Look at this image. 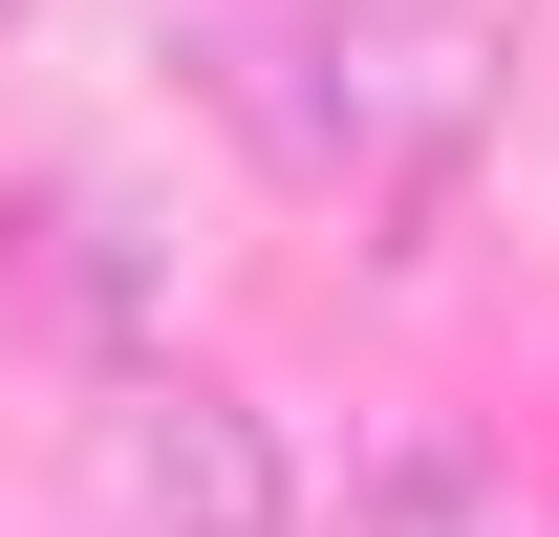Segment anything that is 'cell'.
<instances>
[{
  "mask_svg": "<svg viewBox=\"0 0 559 537\" xmlns=\"http://www.w3.org/2000/svg\"><path fill=\"white\" fill-rule=\"evenodd\" d=\"M151 301H173V237H151V194L130 172H22V194H0V323L22 344H66L86 387H108V366H151Z\"/></svg>",
  "mask_w": 559,
  "mask_h": 537,
  "instance_id": "obj_3",
  "label": "cell"
},
{
  "mask_svg": "<svg viewBox=\"0 0 559 537\" xmlns=\"http://www.w3.org/2000/svg\"><path fill=\"white\" fill-rule=\"evenodd\" d=\"M0 22H44V0H0Z\"/></svg>",
  "mask_w": 559,
  "mask_h": 537,
  "instance_id": "obj_5",
  "label": "cell"
},
{
  "mask_svg": "<svg viewBox=\"0 0 559 537\" xmlns=\"http://www.w3.org/2000/svg\"><path fill=\"white\" fill-rule=\"evenodd\" d=\"M66 473H86L108 537H301V452H280V408L215 387V366H173V344L86 387Z\"/></svg>",
  "mask_w": 559,
  "mask_h": 537,
  "instance_id": "obj_2",
  "label": "cell"
},
{
  "mask_svg": "<svg viewBox=\"0 0 559 537\" xmlns=\"http://www.w3.org/2000/svg\"><path fill=\"white\" fill-rule=\"evenodd\" d=\"M194 86L259 130L280 194L430 215L474 172V130L516 108V22H495V0H237L194 44Z\"/></svg>",
  "mask_w": 559,
  "mask_h": 537,
  "instance_id": "obj_1",
  "label": "cell"
},
{
  "mask_svg": "<svg viewBox=\"0 0 559 537\" xmlns=\"http://www.w3.org/2000/svg\"><path fill=\"white\" fill-rule=\"evenodd\" d=\"M345 537H559V516H538V494H516L495 452H452V430H409V452H366Z\"/></svg>",
  "mask_w": 559,
  "mask_h": 537,
  "instance_id": "obj_4",
  "label": "cell"
}]
</instances>
